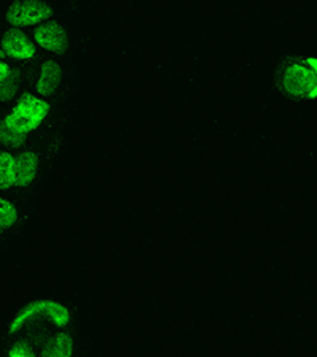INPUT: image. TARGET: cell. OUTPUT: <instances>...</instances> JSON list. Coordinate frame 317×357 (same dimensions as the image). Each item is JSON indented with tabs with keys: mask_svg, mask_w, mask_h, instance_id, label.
<instances>
[{
	"mask_svg": "<svg viewBox=\"0 0 317 357\" xmlns=\"http://www.w3.org/2000/svg\"><path fill=\"white\" fill-rule=\"evenodd\" d=\"M49 103L31 94L20 97L13 110L0 124V142L7 145H18L29 132L40 128L48 118Z\"/></svg>",
	"mask_w": 317,
	"mask_h": 357,
	"instance_id": "6da1fadb",
	"label": "cell"
},
{
	"mask_svg": "<svg viewBox=\"0 0 317 357\" xmlns=\"http://www.w3.org/2000/svg\"><path fill=\"white\" fill-rule=\"evenodd\" d=\"M287 94L300 99H317V57L293 62L281 77Z\"/></svg>",
	"mask_w": 317,
	"mask_h": 357,
	"instance_id": "7a4b0ae2",
	"label": "cell"
},
{
	"mask_svg": "<svg viewBox=\"0 0 317 357\" xmlns=\"http://www.w3.org/2000/svg\"><path fill=\"white\" fill-rule=\"evenodd\" d=\"M53 10L42 2H20L11 5L7 13V20L11 26L22 27L45 22L51 18Z\"/></svg>",
	"mask_w": 317,
	"mask_h": 357,
	"instance_id": "3957f363",
	"label": "cell"
},
{
	"mask_svg": "<svg viewBox=\"0 0 317 357\" xmlns=\"http://www.w3.org/2000/svg\"><path fill=\"white\" fill-rule=\"evenodd\" d=\"M36 42L49 53H62L67 46V33L59 22H46L33 32Z\"/></svg>",
	"mask_w": 317,
	"mask_h": 357,
	"instance_id": "277c9868",
	"label": "cell"
},
{
	"mask_svg": "<svg viewBox=\"0 0 317 357\" xmlns=\"http://www.w3.org/2000/svg\"><path fill=\"white\" fill-rule=\"evenodd\" d=\"M0 48H2L3 54L16 61H29L36 56V48H33L32 42L20 31H10L5 33Z\"/></svg>",
	"mask_w": 317,
	"mask_h": 357,
	"instance_id": "5b68a950",
	"label": "cell"
},
{
	"mask_svg": "<svg viewBox=\"0 0 317 357\" xmlns=\"http://www.w3.org/2000/svg\"><path fill=\"white\" fill-rule=\"evenodd\" d=\"M38 174V158L32 151H24L16 158V186L31 184Z\"/></svg>",
	"mask_w": 317,
	"mask_h": 357,
	"instance_id": "8992f818",
	"label": "cell"
},
{
	"mask_svg": "<svg viewBox=\"0 0 317 357\" xmlns=\"http://www.w3.org/2000/svg\"><path fill=\"white\" fill-rule=\"evenodd\" d=\"M61 82V68L54 61H46L40 68L37 78V91L40 96H51Z\"/></svg>",
	"mask_w": 317,
	"mask_h": 357,
	"instance_id": "52a82bcc",
	"label": "cell"
},
{
	"mask_svg": "<svg viewBox=\"0 0 317 357\" xmlns=\"http://www.w3.org/2000/svg\"><path fill=\"white\" fill-rule=\"evenodd\" d=\"M73 354V342L68 333L62 332L51 340L48 347L43 349L45 357H70Z\"/></svg>",
	"mask_w": 317,
	"mask_h": 357,
	"instance_id": "ba28073f",
	"label": "cell"
},
{
	"mask_svg": "<svg viewBox=\"0 0 317 357\" xmlns=\"http://www.w3.org/2000/svg\"><path fill=\"white\" fill-rule=\"evenodd\" d=\"M16 186V158L0 153V189Z\"/></svg>",
	"mask_w": 317,
	"mask_h": 357,
	"instance_id": "9c48e42d",
	"label": "cell"
},
{
	"mask_svg": "<svg viewBox=\"0 0 317 357\" xmlns=\"http://www.w3.org/2000/svg\"><path fill=\"white\" fill-rule=\"evenodd\" d=\"M18 211L10 200L0 197V230L8 229L16 222Z\"/></svg>",
	"mask_w": 317,
	"mask_h": 357,
	"instance_id": "30bf717a",
	"label": "cell"
},
{
	"mask_svg": "<svg viewBox=\"0 0 317 357\" xmlns=\"http://www.w3.org/2000/svg\"><path fill=\"white\" fill-rule=\"evenodd\" d=\"M16 89H18V78H16V73L11 72L0 84V99L10 100L16 94Z\"/></svg>",
	"mask_w": 317,
	"mask_h": 357,
	"instance_id": "8fae6325",
	"label": "cell"
},
{
	"mask_svg": "<svg viewBox=\"0 0 317 357\" xmlns=\"http://www.w3.org/2000/svg\"><path fill=\"white\" fill-rule=\"evenodd\" d=\"M33 349L26 343H20L8 351V357H32Z\"/></svg>",
	"mask_w": 317,
	"mask_h": 357,
	"instance_id": "7c38bea8",
	"label": "cell"
},
{
	"mask_svg": "<svg viewBox=\"0 0 317 357\" xmlns=\"http://www.w3.org/2000/svg\"><path fill=\"white\" fill-rule=\"evenodd\" d=\"M10 73H11V68L8 67V64H5V62L0 61V84H2L3 79L7 78Z\"/></svg>",
	"mask_w": 317,
	"mask_h": 357,
	"instance_id": "4fadbf2b",
	"label": "cell"
}]
</instances>
